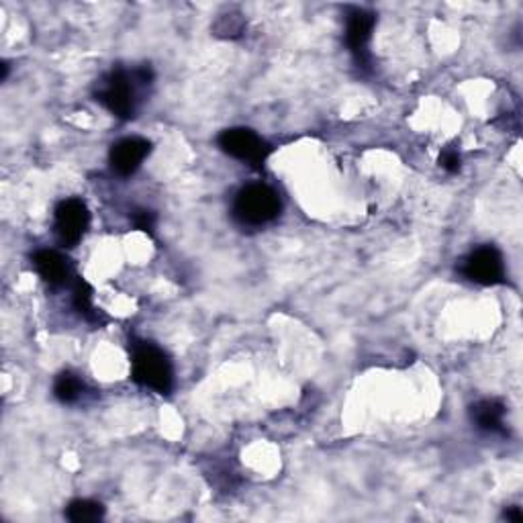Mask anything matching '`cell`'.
<instances>
[{"mask_svg":"<svg viewBox=\"0 0 523 523\" xmlns=\"http://www.w3.org/2000/svg\"><path fill=\"white\" fill-rule=\"evenodd\" d=\"M151 80H154V72L150 66L111 70L99 82L96 101L119 119H133L138 112L140 88L151 84Z\"/></svg>","mask_w":523,"mask_h":523,"instance_id":"obj_1","label":"cell"},{"mask_svg":"<svg viewBox=\"0 0 523 523\" xmlns=\"http://www.w3.org/2000/svg\"><path fill=\"white\" fill-rule=\"evenodd\" d=\"M131 378L150 391L168 395L174 386L172 362L154 344H135L131 352Z\"/></svg>","mask_w":523,"mask_h":523,"instance_id":"obj_2","label":"cell"},{"mask_svg":"<svg viewBox=\"0 0 523 523\" xmlns=\"http://www.w3.org/2000/svg\"><path fill=\"white\" fill-rule=\"evenodd\" d=\"M280 208H283V205H280L278 192L268 187V184L260 182L247 184L233 200V215H236V219L244 225H254V228L275 221L280 215Z\"/></svg>","mask_w":523,"mask_h":523,"instance_id":"obj_3","label":"cell"},{"mask_svg":"<svg viewBox=\"0 0 523 523\" xmlns=\"http://www.w3.org/2000/svg\"><path fill=\"white\" fill-rule=\"evenodd\" d=\"M91 225V213L80 199H63L55 207V237L63 247H74Z\"/></svg>","mask_w":523,"mask_h":523,"instance_id":"obj_4","label":"cell"},{"mask_svg":"<svg viewBox=\"0 0 523 523\" xmlns=\"http://www.w3.org/2000/svg\"><path fill=\"white\" fill-rule=\"evenodd\" d=\"M464 276L482 286H495L505 280L503 256L493 246L472 249L462 264Z\"/></svg>","mask_w":523,"mask_h":523,"instance_id":"obj_5","label":"cell"},{"mask_svg":"<svg viewBox=\"0 0 523 523\" xmlns=\"http://www.w3.org/2000/svg\"><path fill=\"white\" fill-rule=\"evenodd\" d=\"M219 148L225 154L247 164H262L270 154V146L260 135H256L252 129L236 127L228 129L219 135Z\"/></svg>","mask_w":523,"mask_h":523,"instance_id":"obj_6","label":"cell"},{"mask_svg":"<svg viewBox=\"0 0 523 523\" xmlns=\"http://www.w3.org/2000/svg\"><path fill=\"white\" fill-rule=\"evenodd\" d=\"M376 25L374 13H370L366 9H354L345 15V45L350 47V52L354 55L362 68L368 66V44L370 37H373V31Z\"/></svg>","mask_w":523,"mask_h":523,"instance_id":"obj_7","label":"cell"},{"mask_svg":"<svg viewBox=\"0 0 523 523\" xmlns=\"http://www.w3.org/2000/svg\"><path fill=\"white\" fill-rule=\"evenodd\" d=\"M151 143L143 138H125L111 148L109 162L119 176H131L150 156Z\"/></svg>","mask_w":523,"mask_h":523,"instance_id":"obj_8","label":"cell"},{"mask_svg":"<svg viewBox=\"0 0 523 523\" xmlns=\"http://www.w3.org/2000/svg\"><path fill=\"white\" fill-rule=\"evenodd\" d=\"M507 409L497 399H482L470 407V420L480 431L505 433Z\"/></svg>","mask_w":523,"mask_h":523,"instance_id":"obj_9","label":"cell"},{"mask_svg":"<svg viewBox=\"0 0 523 523\" xmlns=\"http://www.w3.org/2000/svg\"><path fill=\"white\" fill-rule=\"evenodd\" d=\"M34 266L37 270V275L50 286L66 285V280L70 276L68 260L62 254L53 252V249H39L34 256Z\"/></svg>","mask_w":523,"mask_h":523,"instance_id":"obj_10","label":"cell"},{"mask_svg":"<svg viewBox=\"0 0 523 523\" xmlns=\"http://www.w3.org/2000/svg\"><path fill=\"white\" fill-rule=\"evenodd\" d=\"M82 391H84L82 381L72 373H62L53 383V395L63 405L76 403V401L82 397Z\"/></svg>","mask_w":523,"mask_h":523,"instance_id":"obj_11","label":"cell"},{"mask_svg":"<svg viewBox=\"0 0 523 523\" xmlns=\"http://www.w3.org/2000/svg\"><path fill=\"white\" fill-rule=\"evenodd\" d=\"M104 515V507L91 499H76L72 501L66 509V518L74 523H88L99 521Z\"/></svg>","mask_w":523,"mask_h":523,"instance_id":"obj_12","label":"cell"},{"mask_svg":"<svg viewBox=\"0 0 523 523\" xmlns=\"http://www.w3.org/2000/svg\"><path fill=\"white\" fill-rule=\"evenodd\" d=\"M74 305L76 309L82 313L84 317L92 319L94 317V307H92V291L91 286H88L84 280H78L76 286H74Z\"/></svg>","mask_w":523,"mask_h":523,"instance_id":"obj_13","label":"cell"},{"mask_svg":"<svg viewBox=\"0 0 523 523\" xmlns=\"http://www.w3.org/2000/svg\"><path fill=\"white\" fill-rule=\"evenodd\" d=\"M440 166L444 168V170H448L450 174H456L462 166V158L456 150H446L444 154L440 156Z\"/></svg>","mask_w":523,"mask_h":523,"instance_id":"obj_14","label":"cell"},{"mask_svg":"<svg viewBox=\"0 0 523 523\" xmlns=\"http://www.w3.org/2000/svg\"><path fill=\"white\" fill-rule=\"evenodd\" d=\"M133 225L140 231H151L156 225V215L151 211H138L133 213Z\"/></svg>","mask_w":523,"mask_h":523,"instance_id":"obj_15","label":"cell"},{"mask_svg":"<svg viewBox=\"0 0 523 523\" xmlns=\"http://www.w3.org/2000/svg\"><path fill=\"white\" fill-rule=\"evenodd\" d=\"M505 519L519 523V521H523V513L518 509V507H511V509L505 511Z\"/></svg>","mask_w":523,"mask_h":523,"instance_id":"obj_16","label":"cell"},{"mask_svg":"<svg viewBox=\"0 0 523 523\" xmlns=\"http://www.w3.org/2000/svg\"><path fill=\"white\" fill-rule=\"evenodd\" d=\"M6 76H9V63H3V80H6Z\"/></svg>","mask_w":523,"mask_h":523,"instance_id":"obj_17","label":"cell"}]
</instances>
